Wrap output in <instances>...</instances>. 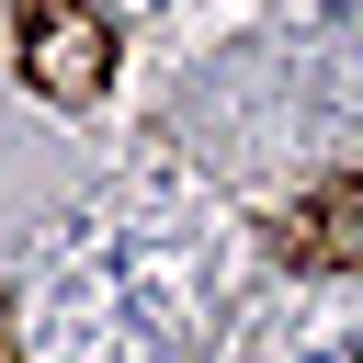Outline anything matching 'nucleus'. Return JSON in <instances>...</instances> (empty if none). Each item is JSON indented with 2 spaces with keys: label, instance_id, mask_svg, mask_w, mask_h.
I'll list each match as a JSON object with an SVG mask.
<instances>
[{
  "label": "nucleus",
  "instance_id": "nucleus-1",
  "mask_svg": "<svg viewBox=\"0 0 363 363\" xmlns=\"http://www.w3.org/2000/svg\"><path fill=\"white\" fill-rule=\"evenodd\" d=\"M318 363H329V352H318Z\"/></svg>",
  "mask_w": 363,
  "mask_h": 363
}]
</instances>
